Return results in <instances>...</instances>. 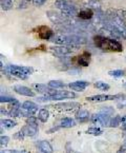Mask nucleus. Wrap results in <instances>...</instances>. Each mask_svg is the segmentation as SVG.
<instances>
[{
    "label": "nucleus",
    "instance_id": "nucleus-22",
    "mask_svg": "<svg viewBox=\"0 0 126 153\" xmlns=\"http://www.w3.org/2000/svg\"><path fill=\"white\" fill-rule=\"evenodd\" d=\"M76 126V120H73L72 117H64L60 122V127L62 128H72Z\"/></svg>",
    "mask_w": 126,
    "mask_h": 153
},
{
    "label": "nucleus",
    "instance_id": "nucleus-20",
    "mask_svg": "<svg viewBox=\"0 0 126 153\" xmlns=\"http://www.w3.org/2000/svg\"><path fill=\"white\" fill-rule=\"evenodd\" d=\"M94 16V11L92 9H84L78 13V17L81 20H89Z\"/></svg>",
    "mask_w": 126,
    "mask_h": 153
},
{
    "label": "nucleus",
    "instance_id": "nucleus-37",
    "mask_svg": "<svg viewBox=\"0 0 126 153\" xmlns=\"http://www.w3.org/2000/svg\"><path fill=\"white\" fill-rule=\"evenodd\" d=\"M122 146H123V147H124V148H125V149H126V140H124V144H123V145H122Z\"/></svg>",
    "mask_w": 126,
    "mask_h": 153
},
{
    "label": "nucleus",
    "instance_id": "nucleus-31",
    "mask_svg": "<svg viewBox=\"0 0 126 153\" xmlns=\"http://www.w3.org/2000/svg\"><path fill=\"white\" fill-rule=\"evenodd\" d=\"M10 142V137L9 136H5V135H1L0 137V145L1 146H7Z\"/></svg>",
    "mask_w": 126,
    "mask_h": 153
},
{
    "label": "nucleus",
    "instance_id": "nucleus-15",
    "mask_svg": "<svg viewBox=\"0 0 126 153\" xmlns=\"http://www.w3.org/2000/svg\"><path fill=\"white\" fill-rule=\"evenodd\" d=\"M14 91L16 93H18L19 95H23V96H29V97H35V92L32 89L27 88L25 86H20V85H17V86L14 87Z\"/></svg>",
    "mask_w": 126,
    "mask_h": 153
},
{
    "label": "nucleus",
    "instance_id": "nucleus-26",
    "mask_svg": "<svg viewBox=\"0 0 126 153\" xmlns=\"http://www.w3.org/2000/svg\"><path fill=\"white\" fill-rule=\"evenodd\" d=\"M122 123V117L120 115H116L115 117H113L111 120H110L109 123V126L111 128H117V127L120 126V124Z\"/></svg>",
    "mask_w": 126,
    "mask_h": 153
},
{
    "label": "nucleus",
    "instance_id": "nucleus-10",
    "mask_svg": "<svg viewBox=\"0 0 126 153\" xmlns=\"http://www.w3.org/2000/svg\"><path fill=\"white\" fill-rule=\"evenodd\" d=\"M36 33L37 36L41 39H52L53 36H54V31H53L51 27H46V25H41V27H38L36 29Z\"/></svg>",
    "mask_w": 126,
    "mask_h": 153
},
{
    "label": "nucleus",
    "instance_id": "nucleus-1",
    "mask_svg": "<svg viewBox=\"0 0 126 153\" xmlns=\"http://www.w3.org/2000/svg\"><path fill=\"white\" fill-rule=\"evenodd\" d=\"M52 40L53 42L57 43V45L74 48H79L87 42L85 37L77 35V34H61V35L54 36Z\"/></svg>",
    "mask_w": 126,
    "mask_h": 153
},
{
    "label": "nucleus",
    "instance_id": "nucleus-38",
    "mask_svg": "<svg viewBox=\"0 0 126 153\" xmlns=\"http://www.w3.org/2000/svg\"><path fill=\"white\" fill-rule=\"evenodd\" d=\"M124 88H125V89H126V82H125V83H124Z\"/></svg>",
    "mask_w": 126,
    "mask_h": 153
},
{
    "label": "nucleus",
    "instance_id": "nucleus-13",
    "mask_svg": "<svg viewBox=\"0 0 126 153\" xmlns=\"http://www.w3.org/2000/svg\"><path fill=\"white\" fill-rule=\"evenodd\" d=\"M33 88L36 92L44 95H52L55 92V89L50 88L48 86L43 85V83H33Z\"/></svg>",
    "mask_w": 126,
    "mask_h": 153
},
{
    "label": "nucleus",
    "instance_id": "nucleus-12",
    "mask_svg": "<svg viewBox=\"0 0 126 153\" xmlns=\"http://www.w3.org/2000/svg\"><path fill=\"white\" fill-rule=\"evenodd\" d=\"M52 108L56 109L60 112H62V111L63 112H68V111L79 108V104L78 102H63V104H58L56 106H52Z\"/></svg>",
    "mask_w": 126,
    "mask_h": 153
},
{
    "label": "nucleus",
    "instance_id": "nucleus-33",
    "mask_svg": "<svg viewBox=\"0 0 126 153\" xmlns=\"http://www.w3.org/2000/svg\"><path fill=\"white\" fill-rule=\"evenodd\" d=\"M32 1H33L34 4H36V5H42L46 2V0H32Z\"/></svg>",
    "mask_w": 126,
    "mask_h": 153
},
{
    "label": "nucleus",
    "instance_id": "nucleus-30",
    "mask_svg": "<svg viewBox=\"0 0 126 153\" xmlns=\"http://www.w3.org/2000/svg\"><path fill=\"white\" fill-rule=\"evenodd\" d=\"M108 74L114 77H121L125 74V72H124L123 70H110L109 72H108Z\"/></svg>",
    "mask_w": 126,
    "mask_h": 153
},
{
    "label": "nucleus",
    "instance_id": "nucleus-34",
    "mask_svg": "<svg viewBox=\"0 0 126 153\" xmlns=\"http://www.w3.org/2000/svg\"><path fill=\"white\" fill-rule=\"evenodd\" d=\"M0 153H20V151H17V150H2Z\"/></svg>",
    "mask_w": 126,
    "mask_h": 153
},
{
    "label": "nucleus",
    "instance_id": "nucleus-14",
    "mask_svg": "<svg viewBox=\"0 0 126 153\" xmlns=\"http://www.w3.org/2000/svg\"><path fill=\"white\" fill-rule=\"evenodd\" d=\"M88 85H89V83H88L87 81L77 80V81H74V82L68 83V88L74 91H77V92H82V91H84L87 88Z\"/></svg>",
    "mask_w": 126,
    "mask_h": 153
},
{
    "label": "nucleus",
    "instance_id": "nucleus-21",
    "mask_svg": "<svg viewBox=\"0 0 126 153\" xmlns=\"http://www.w3.org/2000/svg\"><path fill=\"white\" fill-rule=\"evenodd\" d=\"M0 102H1V104H11V105H13L14 107H19V101L16 98H14V97L9 96V95H4V96L1 95V97H0Z\"/></svg>",
    "mask_w": 126,
    "mask_h": 153
},
{
    "label": "nucleus",
    "instance_id": "nucleus-24",
    "mask_svg": "<svg viewBox=\"0 0 126 153\" xmlns=\"http://www.w3.org/2000/svg\"><path fill=\"white\" fill-rule=\"evenodd\" d=\"M47 86L52 89H55V90H60V89L64 88L65 85H64V82L61 80H51V81H48Z\"/></svg>",
    "mask_w": 126,
    "mask_h": 153
},
{
    "label": "nucleus",
    "instance_id": "nucleus-16",
    "mask_svg": "<svg viewBox=\"0 0 126 153\" xmlns=\"http://www.w3.org/2000/svg\"><path fill=\"white\" fill-rule=\"evenodd\" d=\"M89 112L87 110H84V109H79L78 111L76 112L75 114V117H76V120L80 123H84V122H87L88 118H89Z\"/></svg>",
    "mask_w": 126,
    "mask_h": 153
},
{
    "label": "nucleus",
    "instance_id": "nucleus-25",
    "mask_svg": "<svg viewBox=\"0 0 126 153\" xmlns=\"http://www.w3.org/2000/svg\"><path fill=\"white\" fill-rule=\"evenodd\" d=\"M1 126L4 127L5 129H12L17 126V123L13 120H1Z\"/></svg>",
    "mask_w": 126,
    "mask_h": 153
},
{
    "label": "nucleus",
    "instance_id": "nucleus-23",
    "mask_svg": "<svg viewBox=\"0 0 126 153\" xmlns=\"http://www.w3.org/2000/svg\"><path fill=\"white\" fill-rule=\"evenodd\" d=\"M48 117H50V112H48V110L47 109H40L38 112V120H41L42 123H45L47 122V120H48Z\"/></svg>",
    "mask_w": 126,
    "mask_h": 153
},
{
    "label": "nucleus",
    "instance_id": "nucleus-19",
    "mask_svg": "<svg viewBox=\"0 0 126 153\" xmlns=\"http://www.w3.org/2000/svg\"><path fill=\"white\" fill-rule=\"evenodd\" d=\"M38 148L42 153H53L54 152L53 146L51 145V143L47 142V140H41V142H39Z\"/></svg>",
    "mask_w": 126,
    "mask_h": 153
},
{
    "label": "nucleus",
    "instance_id": "nucleus-3",
    "mask_svg": "<svg viewBox=\"0 0 126 153\" xmlns=\"http://www.w3.org/2000/svg\"><path fill=\"white\" fill-rule=\"evenodd\" d=\"M4 72L10 75H12V76H14V77H17V78H19V79L25 80L29 75L33 74L34 69L31 67H25V65H10L7 67Z\"/></svg>",
    "mask_w": 126,
    "mask_h": 153
},
{
    "label": "nucleus",
    "instance_id": "nucleus-36",
    "mask_svg": "<svg viewBox=\"0 0 126 153\" xmlns=\"http://www.w3.org/2000/svg\"><path fill=\"white\" fill-rule=\"evenodd\" d=\"M121 124L126 128V115H124V116L122 117V123H121Z\"/></svg>",
    "mask_w": 126,
    "mask_h": 153
},
{
    "label": "nucleus",
    "instance_id": "nucleus-39",
    "mask_svg": "<svg viewBox=\"0 0 126 153\" xmlns=\"http://www.w3.org/2000/svg\"><path fill=\"white\" fill-rule=\"evenodd\" d=\"M24 1H31V0H24Z\"/></svg>",
    "mask_w": 126,
    "mask_h": 153
},
{
    "label": "nucleus",
    "instance_id": "nucleus-7",
    "mask_svg": "<svg viewBox=\"0 0 126 153\" xmlns=\"http://www.w3.org/2000/svg\"><path fill=\"white\" fill-rule=\"evenodd\" d=\"M125 98V95L124 94H117V95H108V94H97L94 95V96L87 97L88 101H106V100H115V99H123Z\"/></svg>",
    "mask_w": 126,
    "mask_h": 153
},
{
    "label": "nucleus",
    "instance_id": "nucleus-17",
    "mask_svg": "<svg viewBox=\"0 0 126 153\" xmlns=\"http://www.w3.org/2000/svg\"><path fill=\"white\" fill-rule=\"evenodd\" d=\"M90 57H92V55H90L89 52L82 53V54L78 57V65H81V67H87V65H89Z\"/></svg>",
    "mask_w": 126,
    "mask_h": 153
},
{
    "label": "nucleus",
    "instance_id": "nucleus-35",
    "mask_svg": "<svg viewBox=\"0 0 126 153\" xmlns=\"http://www.w3.org/2000/svg\"><path fill=\"white\" fill-rule=\"evenodd\" d=\"M121 31V34H122V38L126 39V29L125 30H120Z\"/></svg>",
    "mask_w": 126,
    "mask_h": 153
},
{
    "label": "nucleus",
    "instance_id": "nucleus-9",
    "mask_svg": "<svg viewBox=\"0 0 126 153\" xmlns=\"http://www.w3.org/2000/svg\"><path fill=\"white\" fill-rule=\"evenodd\" d=\"M50 51L52 54L56 55V56L62 57L70 55L73 53V50L68 47H64V45H52L50 48Z\"/></svg>",
    "mask_w": 126,
    "mask_h": 153
},
{
    "label": "nucleus",
    "instance_id": "nucleus-32",
    "mask_svg": "<svg viewBox=\"0 0 126 153\" xmlns=\"http://www.w3.org/2000/svg\"><path fill=\"white\" fill-rule=\"evenodd\" d=\"M24 136L25 135H24V133H23L22 130H20L19 132H17V133L14 134V138H16V140H23Z\"/></svg>",
    "mask_w": 126,
    "mask_h": 153
},
{
    "label": "nucleus",
    "instance_id": "nucleus-4",
    "mask_svg": "<svg viewBox=\"0 0 126 153\" xmlns=\"http://www.w3.org/2000/svg\"><path fill=\"white\" fill-rule=\"evenodd\" d=\"M77 95L74 92L65 90H55L52 95H44L43 97H37V101H50V100H63V99L76 98Z\"/></svg>",
    "mask_w": 126,
    "mask_h": 153
},
{
    "label": "nucleus",
    "instance_id": "nucleus-8",
    "mask_svg": "<svg viewBox=\"0 0 126 153\" xmlns=\"http://www.w3.org/2000/svg\"><path fill=\"white\" fill-rule=\"evenodd\" d=\"M92 122L94 123V124H100L101 126H109V123H110V115L105 114V113H94V114L92 115Z\"/></svg>",
    "mask_w": 126,
    "mask_h": 153
},
{
    "label": "nucleus",
    "instance_id": "nucleus-40",
    "mask_svg": "<svg viewBox=\"0 0 126 153\" xmlns=\"http://www.w3.org/2000/svg\"><path fill=\"white\" fill-rule=\"evenodd\" d=\"M20 153H22V152H20Z\"/></svg>",
    "mask_w": 126,
    "mask_h": 153
},
{
    "label": "nucleus",
    "instance_id": "nucleus-6",
    "mask_svg": "<svg viewBox=\"0 0 126 153\" xmlns=\"http://www.w3.org/2000/svg\"><path fill=\"white\" fill-rule=\"evenodd\" d=\"M22 131L25 136H35L38 133V123L37 118L29 116L26 120V125L22 128Z\"/></svg>",
    "mask_w": 126,
    "mask_h": 153
},
{
    "label": "nucleus",
    "instance_id": "nucleus-28",
    "mask_svg": "<svg viewBox=\"0 0 126 153\" xmlns=\"http://www.w3.org/2000/svg\"><path fill=\"white\" fill-rule=\"evenodd\" d=\"M86 133L90 135H94V136H98V135L102 134V129L99 128V127H92V128H89L86 131Z\"/></svg>",
    "mask_w": 126,
    "mask_h": 153
},
{
    "label": "nucleus",
    "instance_id": "nucleus-29",
    "mask_svg": "<svg viewBox=\"0 0 126 153\" xmlns=\"http://www.w3.org/2000/svg\"><path fill=\"white\" fill-rule=\"evenodd\" d=\"M13 7V1L12 0H1V9L3 11H9Z\"/></svg>",
    "mask_w": 126,
    "mask_h": 153
},
{
    "label": "nucleus",
    "instance_id": "nucleus-27",
    "mask_svg": "<svg viewBox=\"0 0 126 153\" xmlns=\"http://www.w3.org/2000/svg\"><path fill=\"white\" fill-rule=\"evenodd\" d=\"M94 88L101 91H108L110 89V86L104 81H97V82H94Z\"/></svg>",
    "mask_w": 126,
    "mask_h": 153
},
{
    "label": "nucleus",
    "instance_id": "nucleus-2",
    "mask_svg": "<svg viewBox=\"0 0 126 153\" xmlns=\"http://www.w3.org/2000/svg\"><path fill=\"white\" fill-rule=\"evenodd\" d=\"M94 41L96 47L100 48L106 52H122L123 51V47L121 43L114 38L97 35V36H94Z\"/></svg>",
    "mask_w": 126,
    "mask_h": 153
},
{
    "label": "nucleus",
    "instance_id": "nucleus-18",
    "mask_svg": "<svg viewBox=\"0 0 126 153\" xmlns=\"http://www.w3.org/2000/svg\"><path fill=\"white\" fill-rule=\"evenodd\" d=\"M21 108L23 109V110L27 111L29 113H31V114H34V113H36L37 111H38V106H37V104H35V102H33V101H24L22 104V106H21Z\"/></svg>",
    "mask_w": 126,
    "mask_h": 153
},
{
    "label": "nucleus",
    "instance_id": "nucleus-5",
    "mask_svg": "<svg viewBox=\"0 0 126 153\" xmlns=\"http://www.w3.org/2000/svg\"><path fill=\"white\" fill-rule=\"evenodd\" d=\"M55 5L58 10H60L61 13L63 15H65L66 17H75V16H78V10L77 7L73 4L72 2H70L68 0H56Z\"/></svg>",
    "mask_w": 126,
    "mask_h": 153
},
{
    "label": "nucleus",
    "instance_id": "nucleus-11",
    "mask_svg": "<svg viewBox=\"0 0 126 153\" xmlns=\"http://www.w3.org/2000/svg\"><path fill=\"white\" fill-rule=\"evenodd\" d=\"M47 17L51 19V21H53L54 23H65L66 22V16L65 15H63L62 13L61 14H59V13H57V12H55V11H50V12H47Z\"/></svg>",
    "mask_w": 126,
    "mask_h": 153
}]
</instances>
